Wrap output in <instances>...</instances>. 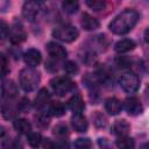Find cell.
<instances>
[{
  "label": "cell",
  "mask_w": 149,
  "mask_h": 149,
  "mask_svg": "<svg viewBox=\"0 0 149 149\" xmlns=\"http://www.w3.org/2000/svg\"><path fill=\"white\" fill-rule=\"evenodd\" d=\"M42 146H43V149H57L56 144L50 139H44L42 142Z\"/></svg>",
  "instance_id": "cell-32"
},
{
  "label": "cell",
  "mask_w": 149,
  "mask_h": 149,
  "mask_svg": "<svg viewBox=\"0 0 149 149\" xmlns=\"http://www.w3.org/2000/svg\"><path fill=\"white\" fill-rule=\"evenodd\" d=\"M50 85H51V88L54 90V92L57 95H61V97L62 95H65L69 92H71L76 87L74 83L70 78L64 77V76L55 77L54 79H51Z\"/></svg>",
  "instance_id": "cell-4"
},
{
  "label": "cell",
  "mask_w": 149,
  "mask_h": 149,
  "mask_svg": "<svg viewBox=\"0 0 149 149\" xmlns=\"http://www.w3.org/2000/svg\"><path fill=\"white\" fill-rule=\"evenodd\" d=\"M41 10H42V3L40 1L29 0V1H26L22 6V15L29 22L35 21L40 15Z\"/></svg>",
  "instance_id": "cell-6"
},
{
  "label": "cell",
  "mask_w": 149,
  "mask_h": 149,
  "mask_svg": "<svg viewBox=\"0 0 149 149\" xmlns=\"http://www.w3.org/2000/svg\"><path fill=\"white\" fill-rule=\"evenodd\" d=\"M23 59L24 63L29 66V68H35L37 66L41 61H42V55L37 49H28L24 54H23Z\"/></svg>",
  "instance_id": "cell-9"
},
{
  "label": "cell",
  "mask_w": 149,
  "mask_h": 149,
  "mask_svg": "<svg viewBox=\"0 0 149 149\" xmlns=\"http://www.w3.org/2000/svg\"><path fill=\"white\" fill-rule=\"evenodd\" d=\"M140 149H149V143H144V144H142Z\"/></svg>",
  "instance_id": "cell-37"
},
{
  "label": "cell",
  "mask_w": 149,
  "mask_h": 149,
  "mask_svg": "<svg viewBox=\"0 0 149 149\" xmlns=\"http://www.w3.org/2000/svg\"><path fill=\"white\" fill-rule=\"evenodd\" d=\"M19 109H20L21 112H26V111H28V109H29V100L26 99V98H23L22 101L19 102Z\"/></svg>",
  "instance_id": "cell-34"
},
{
  "label": "cell",
  "mask_w": 149,
  "mask_h": 149,
  "mask_svg": "<svg viewBox=\"0 0 149 149\" xmlns=\"http://www.w3.org/2000/svg\"><path fill=\"white\" fill-rule=\"evenodd\" d=\"M130 130V125L126 120H118L113 123L112 126V133L119 137L121 136H127V134Z\"/></svg>",
  "instance_id": "cell-13"
},
{
  "label": "cell",
  "mask_w": 149,
  "mask_h": 149,
  "mask_svg": "<svg viewBox=\"0 0 149 149\" xmlns=\"http://www.w3.org/2000/svg\"><path fill=\"white\" fill-rule=\"evenodd\" d=\"M68 106H69V108H70L74 114H81V112H83L84 108H85L84 100H83V98H81L79 94L72 95V97L69 99V101H68Z\"/></svg>",
  "instance_id": "cell-15"
},
{
  "label": "cell",
  "mask_w": 149,
  "mask_h": 149,
  "mask_svg": "<svg viewBox=\"0 0 149 149\" xmlns=\"http://www.w3.org/2000/svg\"><path fill=\"white\" fill-rule=\"evenodd\" d=\"M136 47L135 42L130 38H122L120 41H118L114 45V50L118 52V54H125V52H128L130 50H133L134 48Z\"/></svg>",
  "instance_id": "cell-16"
},
{
  "label": "cell",
  "mask_w": 149,
  "mask_h": 149,
  "mask_svg": "<svg viewBox=\"0 0 149 149\" xmlns=\"http://www.w3.org/2000/svg\"><path fill=\"white\" fill-rule=\"evenodd\" d=\"M144 98H146V100L149 102V85L146 87V91H144Z\"/></svg>",
  "instance_id": "cell-36"
},
{
  "label": "cell",
  "mask_w": 149,
  "mask_h": 149,
  "mask_svg": "<svg viewBox=\"0 0 149 149\" xmlns=\"http://www.w3.org/2000/svg\"><path fill=\"white\" fill-rule=\"evenodd\" d=\"M144 41H146L147 43H149V27L144 30Z\"/></svg>",
  "instance_id": "cell-35"
},
{
  "label": "cell",
  "mask_w": 149,
  "mask_h": 149,
  "mask_svg": "<svg viewBox=\"0 0 149 149\" xmlns=\"http://www.w3.org/2000/svg\"><path fill=\"white\" fill-rule=\"evenodd\" d=\"M50 101V94L47 88H41L35 97V107L37 109H43L45 106L49 105Z\"/></svg>",
  "instance_id": "cell-18"
},
{
  "label": "cell",
  "mask_w": 149,
  "mask_h": 149,
  "mask_svg": "<svg viewBox=\"0 0 149 149\" xmlns=\"http://www.w3.org/2000/svg\"><path fill=\"white\" fill-rule=\"evenodd\" d=\"M74 149H92V142L87 137H79L73 143Z\"/></svg>",
  "instance_id": "cell-25"
},
{
  "label": "cell",
  "mask_w": 149,
  "mask_h": 149,
  "mask_svg": "<svg viewBox=\"0 0 149 149\" xmlns=\"http://www.w3.org/2000/svg\"><path fill=\"white\" fill-rule=\"evenodd\" d=\"M8 63H7V59L5 57L3 54H1V74L2 77H5L7 73H8Z\"/></svg>",
  "instance_id": "cell-30"
},
{
  "label": "cell",
  "mask_w": 149,
  "mask_h": 149,
  "mask_svg": "<svg viewBox=\"0 0 149 149\" xmlns=\"http://www.w3.org/2000/svg\"><path fill=\"white\" fill-rule=\"evenodd\" d=\"M78 35H79V31L77 30V28L71 24H62V26L56 27L52 30V36L65 43L76 41Z\"/></svg>",
  "instance_id": "cell-3"
},
{
  "label": "cell",
  "mask_w": 149,
  "mask_h": 149,
  "mask_svg": "<svg viewBox=\"0 0 149 149\" xmlns=\"http://www.w3.org/2000/svg\"><path fill=\"white\" fill-rule=\"evenodd\" d=\"M71 125H72L73 129L78 133H85L88 127L86 118L81 114H73L71 118Z\"/></svg>",
  "instance_id": "cell-12"
},
{
  "label": "cell",
  "mask_w": 149,
  "mask_h": 149,
  "mask_svg": "<svg viewBox=\"0 0 149 149\" xmlns=\"http://www.w3.org/2000/svg\"><path fill=\"white\" fill-rule=\"evenodd\" d=\"M17 111H20L19 105L14 106L13 102H12V99H7L6 101H3V104H2V115H3L5 119L13 118L16 114Z\"/></svg>",
  "instance_id": "cell-20"
},
{
  "label": "cell",
  "mask_w": 149,
  "mask_h": 149,
  "mask_svg": "<svg viewBox=\"0 0 149 149\" xmlns=\"http://www.w3.org/2000/svg\"><path fill=\"white\" fill-rule=\"evenodd\" d=\"M86 5L93 10H101L106 7V2L101 0H87Z\"/></svg>",
  "instance_id": "cell-27"
},
{
  "label": "cell",
  "mask_w": 149,
  "mask_h": 149,
  "mask_svg": "<svg viewBox=\"0 0 149 149\" xmlns=\"http://www.w3.org/2000/svg\"><path fill=\"white\" fill-rule=\"evenodd\" d=\"M80 24H81V27H83L85 30H87V31L95 30V29H98L99 26H100V24H99V21H98L95 17L91 16L88 13H83L81 20H80Z\"/></svg>",
  "instance_id": "cell-14"
},
{
  "label": "cell",
  "mask_w": 149,
  "mask_h": 149,
  "mask_svg": "<svg viewBox=\"0 0 149 149\" xmlns=\"http://www.w3.org/2000/svg\"><path fill=\"white\" fill-rule=\"evenodd\" d=\"M137 21H139V13L134 9H126L112 20L108 28L113 34L125 35L135 27Z\"/></svg>",
  "instance_id": "cell-1"
},
{
  "label": "cell",
  "mask_w": 149,
  "mask_h": 149,
  "mask_svg": "<svg viewBox=\"0 0 149 149\" xmlns=\"http://www.w3.org/2000/svg\"><path fill=\"white\" fill-rule=\"evenodd\" d=\"M119 84L121 88L127 93H134L140 87V79L137 74L133 72H125L121 74L119 79Z\"/></svg>",
  "instance_id": "cell-5"
},
{
  "label": "cell",
  "mask_w": 149,
  "mask_h": 149,
  "mask_svg": "<svg viewBox=\"0 0 149 149\" xmlns=\"http://www.w3.org/2000/svg\"><path fill=\"white\" fill-rule=\"evenodd\" d=\"M65 105L61 101H54L49 105V112L51 115L56 116V118H59L62 115L65 114Z\"/></svg>",
  "instance_id": "cell-21"
},
{
  "label": "cell",
  "mask_w": 149,
  "mask_h": 149,
  "mask_svg": "<svg viewBox=\"0 0 149 149\" xmlns=\"http://www.w3.org/2000/svg\"><path fill=\"white\" fill-rule=\"evenodd\" d=\"M2 98L3 99H13L16 97L17 87L12 80H3L2 81Z\"/></svg>",
  "instance_id": "cell-17"
},
{
  "label": "cell",
  "mask_w": 149,
  "mask_h": 149,
  "mask_svg": "<svg viewBox=\"0 0 149 149\" xmlns=\"http://www.w3.org/2000/svg\"><path fill=\"white\" fill-rule=\"evenodd\" d=\"M123 108L126 109V112L129 114V115H139L142 113L143 111V107H142V104L140 102V100L136 98V97H129L125 100L123 102Z\"/></svg>",
  "instance_id": "cell-8"
},
{
  "label": "cell",
  "mask_w": 149,
  "mask_h": 149,
  "mask_svg": "<svg viewBox=\"0 0 149 149\" xmlns=\"http://www.w3.org/2000/svg\"><path fill=\"white\" fill-rule=\"evenodd\" d=\"M63 69H64V71H65L68 74H71V76L77 74L78 71H79L78 65H77L74 62H72V61H68V62H65Z\"/></svg>",
  "instance_id": "cell-26"
},
{
  "label": "cell",
  "mask_w": 149,
  "mask_h": 149,
  "mask_svg": "<svg viewBox=\"0 0 149 149\" xmlns=\"http://www.w3.org/2000/svg\"><path fill=\"white\" fill-rule=\"evenodd\" d=\"M62 8L64 12H66L69 14H73L78 10L79 3H78V1H74V0H65L62 2Z\"/></svg>",
  "instance_id": "cell-24"
},
{
  "label": "cell",
  "mask_w": 149,
  "mask_h": 149,
  "mask_svg": "<svg viewBox=\"0 0 149 149\" xmlns=\"http://www.w3.org/2000/svg\"><path fill=\"white\" fill-rule=\"evenodd\" d=\"M94 123H95V126L97 127H99V128H101V127H105L106 126V123H107V121H106V119H105V116L102 115V114H100V113H97L95 115H94Z\"/></svg>",
  "instance_id": "cell-29"
},
{
  "label": "cell",
  "mask_w": 149,
  "mask_h": 149,
  "mask_svg": "<svg viewBox=\"0 0 149 149\" xmlns=\"http://www.w3.org/2000/svg\"><path fill=\"white\" fill-rule=\"evenodd\" d=\"M115 144H116L118 149H134L135 148V141L129 136L118 137Z\"/></svg>",
  "instance_id": "cell-22"
},
{
  "label": "cell",
  "mask_w": 149,
  "mask_h": 149,
  "mask_svg": "<svg viewBox=\"0 0 149 149\" xmlns=\"http://www.w3.org/2000/svg\"><path fill=\"white\" fill-rule=\"evenodd\" d=\"M27 142H28V144L31 148H38L42 144L43 139H42V135L40 133H37V132H30L27 135Z\"/></svg>",
  "instance_id": "cell-23"
},
{
  "label": "cell",
  "mask_w": 149,
  "mask_h": 149,
  "mask_svg": "<svg viewBox=\"0 0 149 149\" xmlns=\"http://www.w3.org/2000/svg\"><path fill=\"white\" fill-rule=\"evenodd\" d=\"M13 127L20 134H27L28 135L31 132V125H30V122L28 120H26V119H22V118L16 119L13 122Z\"/></svg>",
  "instance_id": "cell-19"
},
{
  "label": "cell",
  "mask_w": 149,
  "mask_h": 149,
  "mask_svg": "<svg viewBox=\"0 0 149 149\" xmlns=\"http://www.w3.org/2000/svg\"><path fill=\"white\" fill-rule=\"evenodd\" d=\"M54 134H55L56 136H59V137L65 136V135L68 134V128H66V126L63 125V123L57 125V126L54 128Z\"/></svg>",
  "instance_id": "cell-28"
},
{
  "label": "cell",
  "mask_w": 149,
  "mask_h": 149,
  "mask_svg": "<svg viewBox=\"0 0 149 149\" xmlns=\"http://www.w3.org/2000/svg\"><path fill=\"white\" fill-rule=\"evenodd\" d=\"M1 38L2 40H5L6 37H8V33H9V27H7V24L3 22V21H1Z\"/></svg>",
  "instance_id": "cell-33"
},
{
  "label": "cell",
  "mask_w": 149,
  "mask_h": 149,
  "mask_svg": "<svg viewBox=\"0 0 149 149\" xmlns=\"http://www.w3.org/2000/svg\"><path fill=\"white\" fill-rule=\"evenodd\" d=\"M37 125L42 126V127H47L48 123H49V118L47 115H43V114H40L38 118H37V121H36Z\"/></svg>",
  "instance_id": "cell-31"
},
{
  "label": "cell",
  "mask_w": 149,
  "mask_h": 149,
  "mask_svg": "<svg viewBox=\"0 0 149 149\" xmlns=\"http://www.w3.org/2000/svg\"><path fill=\"white\" fill-rule=\"evenodd\" d=\"M47 50H48V54L51 56V58L57 59V61L64 59L68 55L66 50L61 44H58L56 42H49L47 44Z\"/></svg>",
  "instance_id": "cell-10"
},
{
  "label": "cell",
  "mask_w": 149,
  "mask_h": 149,
  "mask_svg": "<svg viewBox=\"0 0 149 149\" xmlns=\"http://www.w3.org/2000/svg\"><path fill=\"white\" fill-rule=\"evenodd\" d=\"M122 107V102L116 98H108L105 100V109L111 115H118Z\"/></svg>",
  "instance_id": "cell-11"
},
{
  "label": "cell",
  "mask_w": 149,
  "mask_h": 149,
  "mask_svg": "<svg viewBox=\"0 0 149 149\" xmlns=\"http://www.w3.org/2000/svg\"><path fill=\"white\" fill-rule=\"evenodd\" d=\"M19 83L23 91L31 92L37 87L40 83V73L34 68L22 69L19 74Z\"/></svg>",
  "instance_id": "cell-2"
},
{
  "label": "cell",
  "mask_w": 149,
  "mask_h": 149,
  "mask_svg": "<svg viewBox=\"0 0 149 149\" xmlns=\"http://www.w3.org/2000/svg\"><path fill=\"white\" fill-rule=\"evenodd\" d=\"M26 30L20 23H14L9 27V33H8V38L13 44H20L26 40Z\"/></svg>",
  "instance_id": "cell-7"
}]
</instances>
